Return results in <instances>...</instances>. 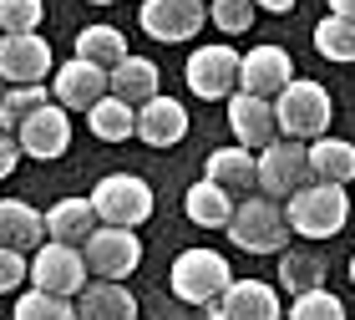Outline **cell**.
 <instances>
[{
    "instance_id": "20",
    "label": "cell",
    "mask_w": 355,
    "mask_h": 320,
    "mask_svg": "<svg viewBox=\"0 0 355 320\" xmlns=\"http://www.w3.org/2000/svg\"><path fill=\"white\" fill-rule=\"evenodd\" d=\"M41 224H46V239L82 249V239L96 229V209H92V199H56L51 209L41 214Z\"/></svg>"
},
{
    "instance_id": "12",
    "label": "cell",
    "mask_w": 355,
    "mask_h": 320,
    "mask_svg": "<svg viewBox=\"0 0 355 320\" xmlns=\"http://www.w3.org/2000/svg\"><path fill=\"white\" fill-rule=\"evenodd\" d=\"M137 21H142V31H148L153 41L178 46V41H188V36H198V31H203L208 6H203V0H148Z\"/></svg>"
},
{
    "instance_id": "31",
    "label": "cell",
    "mask_w": 355,
    "mask_h": 320,
    "mask_svg": "<svg viewBox=\"0 0 355 320\" xmlns=\"http://www.w3.org/2000/svg\"><path fill=\"white\" fill-rule=\"evenodd\" d=\"M289 320H345V305L325 290V285H320V290L295 295V305H289Z\"/></svg>"
},
{
    "instance_id": "17",
    "label": "cell",
    "mask_w": 355,
    "mask_h": 320,
    "mask_svg": "<svg viewBox=\"0 0 355 320\" xmlns=\"http://www.w3.org/2000/svg\"><path fill=\"white\" fill-rule=\"evenodd\" d=\"M76 320H137V300L122 280H87L71 295Z\"/></svg>"
},
{
    "instance_id": "19",
    "label": "cell",
    "mask_w": 355,
    "mask_h": 320,
    "mask_svg": "<svg viewBox=\"0 0 355 320\" xmlns=\"http://www.w3.org/2000/svg\"><path fill=\"white\" fill-rule=\"evenodd\" d=\"M157 82H163V71H157V61H148V56H132L127 51L117 67L107 71V92L117 102H127V107H137V102H148V97H157Z\"/></svg>"
},
{
    "instance_id": "7",
    "label": "cell",
    "mask_w": 355,
    "mask_h": 320,
    "mask_svg": "<svg viewBox=\"0 0 355 320\" xmlns=\"http://www.w3.org/2000/svg\"><path fill=\"white\" fill-rule=\"evenodd\" d=\"M26 280L36 290H51V295H76L87 285V260L76 244H56V239H41L36 254L26 260Z\"/></svg>"
},
{
    "instance_id": "4",
    "label": "cell",
    "mask_w": 355,
    "mask_h": 320,
    "mask_svg": "<svg viewBox=\"0 0 355 320\" xmlns=\"http://www.w3.org/2000/svg\"><path fill=\"white\" fill-rule=\"evenodd\" d=\"M234 269L218 249H183L173 260V295L183 305H214V300L229 290Z\"/></svg>"
},
{
    "instance_id": "26",
    "label": "cell",
    "mask_w": 355,
    "mask_h": 320,
    "mask_svg": "<svg viewBox=\"0 0 355 320\" xmlns=\"http://www.w3.org/2000/svg\"><path fill=\"white\" fill-rule=\"evenodd\" d=\"M76 56L92 61V67H102V71H112L127 56V36L117 26H87L82 36H76Z\"/></svg>"
},
{
    "instance_id": "9",
    "label": "cell",
    "mask_w": 355,
    "mask_h": 320,
    "mask_svg": "<svg viewBox=\"0 0 355 320\" xmlns=\"http://www.w3.org/2000/svg\"><path fill=\"white\" fill-rule=\"evenodd\" d=\"M15 142H21L26 158H41V163H51L71 148V112L56 107V102H41L31 117H21L15 127Z\"/></svg>"
},
{
    "instance_id": "41",
    "label": "cell",
    "mask_w": 355,
    "mask_h": 320,
    "mask_svg": "<svg viewBox=\"0 0 355 320\" xmlns=\"http://www.w3.org/2000/svg\"><path fill=\"white\" fill-rule=\"evenodd\" d=\"M0 92H6V87H0Z\"/></svg>"
},
{
    "instance_id": "11",
    "label": "cell",
    "mask_w": 355,
    "mask_h": 320,
    "mask_svg": "<svg viewBox=\"0 0 355 320\" xmlns=\"http://www.w3.org/2000/svg\"><path fill=\"white\" fill-rule=\"evenodd\" d=\"M188 87L203 102H223L229 92H239V51H229V46H198L188 61Z\"/></svg>"
},
{
    "instance_id": "8",
    "label": "cell",
    "mask_w": 355,
    "mask_h": 320,
    "mask_svg": "<svg viewBox=\"0 0 355 320\" xmlns=\"http://www.w3.org/2000/svg\"><path fill=\"white\" fill-rule=\"evenodd\" d=\"M254 168H259V178H254V183H259L264 199H274V203L310 183V158H304V148H300L295 137H284V142L274 137V142H264L259 158H254Z\"/></svg>"
},
{
    "instance_id": "15",
    "label": "cell",
    "mask_w": 355,
    "mask_h": 320,
    "mask_svg": "<svg viewBox=\"0 0 355 320\" xmlns=\"http://www.w3.org/2000/svg\"><path fill=\"white\" fill-rule=\"evenodd\" d=\"M132 133L148 142V148H173V142H183V133H188V112H183V102L178 97H148V102H137V127Z\"/></svg>"
},
{
    "instance_id": "32",
    "label": "cell",
    "mask_w": 355,
    "mask_h": 320,
    "mask_svg": "<svg viewBox=\"0 0 355 320\" xmlns=\"http://www.w3.org/2000/svg\"><path fill=\"white\" fill-rule=\"evenodd\" d=\"M41 26V0H0V36H21Z\"/></svg>"
},
{
    "instance_id": "35",
    "label": "cell",
    "mask_w": 355,
    "mask_h": 320,
    "mask_svg": "<svg viewBox=\"0 0 355 320\" xmlns=\"http://www.w3.org/2000/svg\"><path fill=\"white\" fill-rule=\"evenodd\" d=\"M15 158H21L15 133H0V178H10V173H15Z\"/></svg>"
},
{
    "instance_id": "34",
    "label": "cell",
    "mask_w": 355,
    "mask_h": 320,
    "mask_svg": "<svg viewBox=\"0 0 355 320\" xmlns=\"http://www.w3.org/2000/svg\"><path fill=\"white\" fill-rule=\"evenodd\" d=\"M26 280V254L21 249H0V295H10Z\"/></svg>"
},
{
    "instance_id": "30",
    "label": "cell",
    "mask_w": 355,
    "mask_h": 320,
    "mask_svg": "<svg viewBox=\"0 0 355 320\" xmlns=\"http://www.w3.org/2000/svg\"><path fill=\"white\" fill-rule=\"evenodd\" d=\"M15 320H76V305L51 290H26L15 300Z\"/></svg>"
},
{
    "instance_id": "39",
    "label": "cell",
    "mask_w": 355,
    "mask_h": 320,
    "mask_svg": "<svg viewBox=\"0 0 355 320\" xmlns=\"http://www.w3.org/2000/svg\"><path fill=\"white\" fill-rule=\"evenodd\" d=\"M92 6H117V0H92Z\"/></svg>"
},
{
    "instance_id": "25",
    "label": "cell",
    "mask_w": 355,
    "mask_h": 320,
    "mask_svg": "<svg viewBox=\"0 0 355 320\" xmlns=\"http://www.w3.org/2000/svg\"><path fill=\"white\" fill-rule=\"evenodd\" d=\"M183 209H188V219L198 224V229H223L229 224V214H234V199L223 194L218 183H193L188 188V199H183Z\"/></svg>"
},
{
    "instance_id": "37",
    "label": "cell",
    "mask_w": 355,
    "mask_h": 320,
    "mask_svg": "<svg viewBox=\"0 0 355 320\" xmlns=\"http://www.w3.org/2000/svg\"><path fill=\"white\" fill-rule=\"evenodd\" d=\"M330 15H340V21H355V0H330Z\"/></svg>"
},
{
    "instance_id": "18",
    "label": "cell",
    "mask_w": 355,
    "mask_h": 320,
    "mask_svg": "<svg viewBox=\"0 0 355 320\" xmlns=\"http://www.w3.org/2000/svg\"><path fill=\"white\" fill-rule=\"evenodd\" d=\"M214 305L223 310V320H279V295L264 280H229Z\"/></svg>"
},
{
    "instance_id": "21",
    "label": "cell",
    "mask_w": 355,
    "mask_h": 320,
    "mask_svg": "<svg viewBox=\"0 0 355 320\" xmlns=\"http://www.w3.org/2000/svg\"><path fill=\"white\" fill-rule=\"evenodd\" d=\"M310 178L315 183H350L355 178V148L345 137H310Z\"/></svg>"
},
{
    "instance_id": "22",
    "label": "cell",
    "mask_w": 355,
    "mask_h": 320,
    "mask_svg": "<svg viewBox=\"0 0 355 320\" xmlns=\"http://www.w3.org/2000/svg\"><path fill=\"white\" fill-rule=\"evenodd\" d=\"M203 178L218 183L223 194H244V188H254V178H259V168H254V153L249 148H214L203 163Z\"/></svg>"
},
{
    "instance_id": "14",
    "label": "cell",
    "mask_w": 355,
    "mask_h": 320,
    "mask_svg": "<svg viewBox=\"0 0 355 320\" xmlns=\"http://www.w3.org/2000/svg\"><path fill=\"white\" fill-rule=\"evenodd\" d=\"M229 127L239 137V148H264V142L279 137V122H274V102L254 97V92H229Z\"/></svg>"
},
{
    "instance_id": "1",
    "label": "cell",
    "mask_w": 355,
    "mask_h": 320,
    "mask_svg": "<svg viewBox=\"0 0 355 320\" xmlns=\"http://www.w3.org/2000/svg\"><path fill=\"white\" fill-rule=\"evenodd\" d=\"M350 219V199H345V183H304L289 194V209H284V224L289 234L300 239H330L340 234Z\"/></svg>"
},
{
    "instance_id": "2",
    "label": "cell",
    "mask_w": 355,
    "mask_h": 320,
    "mask_svg": "<svg viewBox=\"0 0 355 320\" xmlns=\"http://www.w3.org/2000/svg\"><path fill=\"white\" fill-rule=\"evenodd\" d=\"M274 122H279V133L284 137H295V142H310V137H325L330 133V92L320 87V82H284V92H274Z\"/></svg>"
},
{
    "instance_id": "38",
    "label": "cell",
    "mask_w": 355,
    "mask_h": 320,
    "mask_svg": "<svg viewBox=\"0 0 355 320\" xmlns=\"http://www.w3.org/2000/svg\"><path fill=\"white\" fill-rule=\"evenodd\" d=\"M208 320H223V310H218V305H208Z\"/></svg>"
},
{
    "instance_id": "40",
    "label": "cell",
    "mask_w": 355,
    "mask_h": 320,
    "mask_svg": "<svg viewBox=\"0 0 355 320\" xmlns=\"http://www.w3.org/2000/svg\"><path fill=\"white\" fill-rule=\"evenodd\" d=\"M350 280H355V254H350Z\"/></svg>"
},
{
    "instance_id": "28",
    "label": "cell",
    "mask_w": 355,
    "mask_h": 320,
    "mask_svg": "<svg viewBox=\"0 0 355 320\" xmlns=\"http://www.w3.org/2000/svg\"><path fill=\"white\" fill-rule=\"evenodd\" d=\"M41 102H51V92H46V82H31V87H6L0 92V133H15L21 127V117H31Z\"/></svg>"
},
{
    "instance_id": "3",
    "label": "cell",
    "mask_w": 355,
    "mask_h": 320,
    "mask_svg": "<svg viewBox=\"0 0 355 320\" xmlns=\"http://www.w3.org/2000/svg\"><path fill=\"white\" fill-rule=\"evenodd\" d=\"M229 239L239 249H249V254H284L289 244V224H284V209L274 199H244V203H234V214H229Z\"/></svg>"
},
{
    "instance_id": "36",
    "label": "cell",
    "mask_w": 355,
    "mask_h": 320,
    "mask_svg": "<svg viewBox=\"0 0 355 320\" xmlns=\"http://www.w3.org/2000/svg\"><path fill=\"white\" fill-rule=\"evenodd\" d=\"M254 10H274V15H284V10H295V0H249Z\"/></svg>"
},
{
    "instance_id": "13",
    "label": "cell",
    "mask_w": 355,
    "mask_h": 320,
    "mask_svg": "<svg viewBox=\"0 0 355 320\" xmlns=\"http://www.w3.org/2000/svg\"><path fill=\"white\" fill-rule=\"evenodd\" d=\"M284 82H295V61L284 46H254L249 56H239V92L274 97V92H284Z\"/></svg>"
},
{
    "instance_id": "6",
    "label": "cell",
    "mask_w": 355,
    "mask_h": 320,
    "mask_svg": "<svg viewBox=\"0 0 355 320\" xmlns=\"http://www.w3.org/2000/svg\"><path fill=\"white\" fill-rule=\"evenodd\" d=\"M82 260H87V275H96V280H127L142 264V244L132 229L102 224V229H92L82 239Z\"/></svg>"
},
{
    "instance_id": "24",
    "label": "cell",
    "mask_w": 355,
    "mask_h": 320,
    "mask_svg": "<svg viewBox=\"0 0 355 320\" xmlns=\"http://www.w3.org/2000/svg\"><path fill=\"white\" fill-rule=\"evenodd\" d=\"M87 127H92L96 142H127V137H132V127H137V107H127V102H117L107 92V97H96L87 107Z\"/></svg>"
},
{
    "instance_id": "10",
    "label": "cell",
    "mask_w": 355,
    "mask_h": 320,
    "mask_svg": "<svg viewBox=\"0 0 355 320\" xmlns=\"http://www.w3.org/2000/svg\"><path fill=\"white\" fill-rule=\"evenodd\" d=\"M51 76V46L41 41V31H21V36H0V82L31 87Z\"/></svg>"
},
{
    "instance_id": "29",
    "label": "cell",
    "mask_w": 355,
    "mask_h": 320,
    "mask_svg": "<svg viewBox=\"0 0 355 320\" xmlns=\"http://www.w3.org/2000/svg\"><path fill=\"white\" fill-rule=\"evenodd\" d=\"M315 51L325 61H355V21L325 15V21L315 26Z\"/></svg>"
},
{
    "instance_id": "5",
    "label": "cell",
    "mask_w": 355,
    "mask_h": 320,
    "mask_svg": "<svg viewBox=\"0 0 355 320\" xmlns=\"http://www.w3.org/2000/svg\"><path fill=\"white\" fill-rule=\"evenodd\" d=\"M92 209L96 224H117V229H137L153 214V188L137 173H107L102 183L92 188Z\"/></svg>"
},
{
    "instance_id": "33",
    "label": "cell",
    "mask_w": 355,
    "mask_h": 320,
    "mask_svg": "<svg viewBox=\"0 0 355 320\" xmlns=\"http://www.w3.org/2000/svg\"><path fill=\"white\" fill-rule=\"evenodd\" d=\"M208 21L218 31H229V36H239V31L254 26V6L249 0H208Z\"/></svg>"
},
{
    "instance_id": "27",
    "label": "cell",
    "mask_w": 355,
    "mask_h": 320,
    "mask_svg": "<svg viewBox=\"0 0 355 320\" xmlns=\"http://www.w3.org/2000/svg\"><path fill=\"white\" fill-rule=\"evenodd\" d=\"M279 285L289 295H304V290H320L325 285V260L310 249H289L284 260H279Z\"/></svg>"
},
{
    "instance_id": "16",
    "label": "cell",
    "mask_w": 355,
    "mask_h": 320,
    "mask_svg": "<svg viewBox=\"0 0 355 320\" xmlns=\"http://www.w3.org/2000/svg\"><path fill=\"white\" fill-rule=\"evenodd\" d=\"M96 97H107V71L92 67V61L71 56L67 67H56V87H51V102L67 107V112H87Z\"/></svg>"
},
{
    "instance_id": "23",
    "label": "cell",
    "mask_w": 355,
    "mask_h": 320,
    "mask_svg": "<svg viewBox=\"0 0 355 320\" xmlns=\"http://www.w3.org/2000/svg\"><path fill=\"white\" fill-rule=\"evenodd\" d=\"M46 239V224H41V214L31 209V203H21V199H0V249H36Z\"/></svg>"
}]
</instances>
